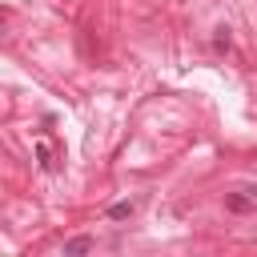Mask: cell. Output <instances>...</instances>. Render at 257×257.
<instances>
[{"mask_svg":"<svg viewBox=\"0 0 257 257\" xmlns=\"http://www.w3.org/2000/svg\"><path fill=\"white\" fill-rule=\"evenodd\" d=\"M253 205H257V197H241V193H229V197H225V209H229V213H249Z\"/></svg>","mask_w":257,"mask_h":257,"instance_id":"cell-1","label":"cell"},{"mask_svg":"<svg viewBox=\"0 0 257 257\" xmlns=\"http://www.w3.org/2000/svg\"><path fill=\"white\" fill-rule=\"evenodd\" d=\"M133 209H137L133 201H116V205H108V217L112 221H124V217H133Z\"/></svg>","mask_w":257,"mask_h":257,"instance_id":"cell-2","label":"cell"},{"mask_svg":"<svg viewBox=\"0 0 257 257\" xmlns=\"http://www.w3.org/2000/svg\"><path fill=\"white\" fill-rule=\"evenodd\" d=\"M92 249V237H72V241H64V253H88Z\"/></svg>","mask_w":257,"mask_h":257,"instance_id":"cell-3","label":"cell"},{"mask_svg":"<svg viewBox=\"0 0 257 257\" xmlns=\"http://www.w3.org/2000/svg\"><path fill=\"white\" fill-rule=\"evenodd\" d=\"M229 44H233L229 28H217V36H213V48H217V52H229Z\"/></svg>","mask_w":257,"mask_h":257,"instance_id":"cell-4","label":"cell"},{"mask_svg":"<svg viewBox=\"0 0 257 257\" xmlns=\"http://www.w3.org/2000/svg\"><path fill=\"white\" fill-rule=\"evenodd\" d=\"M36 157H40V169H48V173H52V165H56V161H52V153H48V145H44V141L36 145Z\"/></svg>","mask_w":257,"mask_h":257,"instance_id":"cell-5","label":"cell"}]
</instances>
